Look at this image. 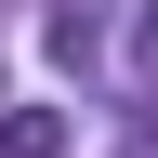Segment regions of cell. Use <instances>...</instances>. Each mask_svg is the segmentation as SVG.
Wrapping results in <instances>:
<instances>
[{"mask_svg": "<svg viewBox=\"0 0 158 158\" xmlns=\"http://www.w3.org/2000/svg\"><path fill=\"white\" fill-rule=\"evenodd\" d=\"M0 158H66V106H13L0 118Z\"/></svg>", "mask_w": 158, "mask_h": 158, "instance_id": "obj_1", "label": "cell"}, {"mask_svg": "<svg viewBox=\"0 0 158 158\" xmlns=\"http://www.w3.org/2000/svg\"><path fill=\"white\" fill-rule=\"evenodd\" d=\"M145 66H158V13H145Z\"/></svg>", "mask_w": 158, "mask_h": 158, "instance_id": "obj_2", "label": "cell"}, {"mask_svg": "<svg viewBox=\"0 0 158 158\" xmlns=\"http://www.w3.org/2000/svg\"><path fill=\"white\" fill-rule=\"evenodd\" d=\"M132 158H158V132H145V145H132Z\"/></svg>", "mask_w": 158, "mask_h": 158, "instance_id": "obj_3", "label": "cell"}]
</instances>
